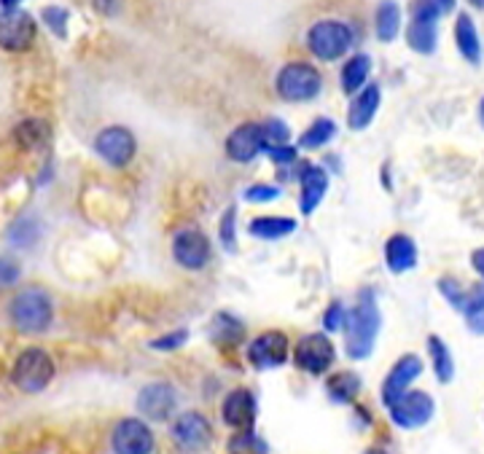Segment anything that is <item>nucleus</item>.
I'll return each instance as SVG.
<instances>
[{
    "label": "nucleus",
    "mask_w": 484,
    "mask_h": 454,
    "mask_svg": "<svg viewBox=\"0 0 484 454\" xmlns=\"http://www.w3.org/2000/svg\"><path fill=\"white\" fill-rule=\"evenodd\" d=\"M382 328V312L377 307V296L371 288H363L356 298V307L348 312L345 323V352L353 360H366L377 344Z\"/></svg>",
    "instance_id": "f257e3e1"
},
{
    "label": "nucleus",
    "mask_w": 484,
    "mask_h": 454,
    "mask_svg": "<svg viewBox=\"0 0 484 454\" xmlns=\"http://www.w3.org/2000/svg\"><path fill=\"white\" fill-rule=\"evenodd\" d=\"M8 318L11 323L25 331V334H44L49 331L52 320H55V307H52V296L33 285V288H25L19 290L11 304H8Z\"/></svg>",
    "instance_id": "f03ea898"
},
{
    "label": "nucleus",
    "mask_w": 484,
    "mask_h": 454,
    "mask_svg": "<svg viewBox=\"0 0 484 454\" xmlns=\"http://www.w3.org/2000/svg\"><path fill=\"white\" fill-rule=\"evenodd\" d=\"M55 360L46 349L41 347H27L19 352V358L14 360V368H11V382L16 390L33 396V393H41L49 388V382L55 379Z\"/></svg>",
    "instance_id": "7ed1b4c3"
},
{
    "label": "nucleus",
    "mask_w": 484,
    "mask_h": 454,
    "mask_svg": "<svg viewBox=\"0 0 484 454\" xmlns=\"http://www.w3.org/2000/svg\"><path fill=\"white\" fill-rule=\"evenodd\" d=\"M275 89L288 103H309L323 89V76L309 62H288L280 67Z\"/></svg>",
    "instance_id": "20e7f679"
},
{
    "label": "nucleus",
    "mask_w": 484,
    "mask_h": 454,
    "mask_svg": "<svg viewBox=\"0 0 484 454\" xmlns=\"http://www.w3.org/2000/svg\"><path fill=\"white\" fill-rule=\"evenodd\" d=\"M353 30L350 25L339 22V19H323L315 22L307 33V46L309 52L323 62H334V59L345 57L353 46Z\"/></svg>",
    "instance_id": "39448f33"
},
{
    "label": "nucleus",
    "mask_w": 484,
    "mask_h": 454,
    "mask_svg": "<svg viewBox=\"0 0 484 454\" xmlns=\"http://www.w3.org/2000/svg\"><path fill=\"white\" fill-rule=\"evenodd\" d=\"M337 360V349L326 334H307L294 347V363L309 377H323Z\"/></svg>",
    "instance_id": "423d86ee"
},
{
    "label": "nucleus",
    "mask_w": 484,
    "mask_h": 454,
    "mask_svg": "<svg viewBox=\"0 0 484 454\" xmlns=\"http://www.w3.org/2000/svg\"><path fill=\"white\" fill-rule=\"evenodd\" d=\"M111 449L114 454H154V430L140 417H124L111 433Z\"/></svg>",
    "instance_id": "0eeeda50"
},
{
    "label": "nucleus",
    "mask_w": 484,
    "mask_h": 454,
    "mask_svg": "<svg viewBox=\"0 0 484 454\" xmlns=\"http://www.w3.org/2000/svg\"><path fill=\"white\" fill-rule=\"evenodd\" d=\"M388 411H390V419H393L396 428L418 430V428H423L433 419L436 403H433L430 393H425V390H409V393L398 398Z\"/></svg>",
    "instance_id": "6e6552de"
},
{
    "label": "nucleus",
    "mask_w": 484,
    "mask_h": 454,
    "mask_svg": "<svg viewBox=\"0 0 484 454\" xmlns=\"http://www.w3.org/2000/svg\"><path fill=\"white\" fill-rule=\"evenodd\" d=\"M213 256L210 239L199 227H186L173 237V258L183 269H205Z\"/></svg>",
    "instance_id": "1a4fd4ad"
},
{
    "label": "nucleus",
    "mask_w": 484,
    "mask_h": 454,
    "mask_svg": "<svg viewBox=\"0 0 484 454\" xmlns=\"http://www.w3.org/2000/svg\"><path fill=\"white\" fill-rule=\"evenodd\" d=\"M95 151L111 167H126L135 159L137 140H135V135L126 126H106L95 137Z\"/></svg>",
    "instance_id": "9d476101"
},
{
    "label": "nucleus",
    "mask_w": 484,
    "mask_h": 454,
    "mask_svg": "<svg viewBox=\"0 0 484 454\" xmlns=\"http://www.w3.org/2000/svg\"><path fill=\"white\" fill-rule=\"evenodd\" d=\"M291 344L283 331H264L247 347V363L258 371H269V368H280L288 360Z\"/></svg>",
    "instance_id": "9b49d317"
},
{
    "label": "nucleus",
    "mask_w": 484,
    "mask_h": 454,
    "mask_svg": "<svg viewBox=\"0 0 484 454\" xmlns=\"http://www.w3.org/2000/svg\"><path fill=\"white\" fill-rule=\"evenodd\" d=\"M38 25L27 11H3L0 14V49L27 52L35 41Z\"/></svg>",
    "instance_id": "f8f14e48"
},
{
    "label": "nucleus",
    "mask_w": 484,
    "mask_h": 454,
    "mask_svg": "<svg viewBox=\"0 0 484 454\" xmlns=\"http://www.w3.org/2000/svg\"><path fill=\"white\" fill-rule=\"evenodd\" d=\"M178 409V390L170 382H151L137 393V411L151 422H167Z\"/></svg>",
    "instance_id": "ddd939ff"
},
{
    "label": "nucleus",
    "mask_w": 484,
    "mask_h": 454,
    "mask_svg": "<svg viewBox=\"0 0 484 454\" xmlns=\"http://www.w3.org/2000/svg\"><path fill=\"white\" fill-rule=\"evenodd\" d=\"M173 441L183 452H202L213 441L210 419L202 411H183L173 422Z\"/></svg>",
    "instance_id": "4468645a"
},
{
    "label": "nucleus",
    "mask_w": 484,
    "mask_h": 454,
    "mask_svg": "<svg viewBox=\"0 0 484 454\" xmlns=\"http://www.w3.org/2000/svg\"><path fill=\"white\" fill-rule=\"evenodd\" d=\"M420 374H423V360H420L415 352L401 355V358L396 360V366L388 371L385 382H382V390H379V393H382V403L390 409L404 393H409L412 382H415Z\"/></svg>",
    "instance_id": "2eb2a0df"
},
{
    "label": "nucleus",
    "mask_w": 484,
    "mask_h": 454,
    "mask_svg": "<svg viewBox=\"0 0 484 454\" xmlns=\"http://www.w3.org/2000/svg\"><path fill=\"white\" fill-rule=\"evenodd\" d=\"M256 414H258V406H256V396L247 390V388H235L229 390L224 403H221V419L227 428H232L235 433L242 430H253L256 425Z\"/></svg>",
    "instance_id": "dca6fc26"
},
{
    "label": "nucleus",
    "mask_w": 484,
    "mask_h": 454,
    "mask_svg": "<svg viewBox=\"0 0 484 454\" xmlns=\"http://www.w3.org/2000/svg\"><path fill=\"white\" fill-rule=\"evenodd\" d=\"M261 151H267V140H264V126L245 121L240 124L229 137H227V156L237 165L253 162Z\"/></svg>",
    "instance_id": "f3484780"
},
{
    "label": "nucleus",
    "mask_w": 484,
    "mask_h": 454,
    "mask_svg": "<svg viewBox=\"0 0 484 454\" xmlns=\"http://www.w3.org/2000/svg\"><path fill=\"white\" fill-rule=\"evenodd\" d=\"M407 44L418 55H425V57L433 55L436 44H439V19L412 11V19L407 25Z\"/></svg>",
    "instance_id": "a211bd4d"
},
{
    "label": "nucleus",
    "mask_w": 484,
    "mask_h": 454,
    "mask_svg": "<svg viewBox=\"0 0 484 454\" xmlns=\"http://www.w3.org/2000/svg\"><path fill=\"white\" fill-rule=\"evenodd\" d=\"M385 264L393 275L412 272L418 267V245L409 234H393L385 242Z\"/></svg>",
    "instance_id": "6ab92c4d"
},
{
    "label": "nucleus",
    "mask_w": 484,
    "mask_h": 454,
    "mask_svg": "<svg viewBox=\"0 0 484 454\" xmlns=\"http://www.w3.org/2000/svg\"><path fill=\"white\" fill-rule=\"evenodd\" d=\"M299 186H302L299 207H302L304 216H312L318 210V205L323 202L326 191H328V175H326L323 167H318V165H302Z\"/></svg>",
    "instance_id": "aec40b11"
},
{
    "label": "nucleus",
    "mask_w": 484,
    "mask_h": 454,
    "mask_svg": "<svg viewBox=\"0 0 484 454\" xmlns=\"http://www.w3.org/2000/svg\"><path fill=\"white\" fill-rule=\"evenodd\" d=\"M379 100H382V92H379L377 84L363 86L361 92L356 95V100L350 103V111H348V124H350V129H356V132L366 129V126L374 121L377 111H379Z\"/></svg>",
    "instance_id": "412c9836"
},
{
    "label": "nucleus",
    "mask_w": 484,
    "mask_h": 454,
    "mask_svg": "<svg viewBox=\"0 0 484 454\" xmlns=\"http://www.w3.org/2000/svg\"><path fill=\"white\" fill-rule=\"evenodd\" d=\"M455 44H458V52L460 57L471 65H479L482 62V41H479V30L474 25V19L463 11L458 14L455 19Z\"/></svg>",
    "instance_id": "4be33fe9"
},
{
    "label": "nucleus",
    "mask_w": 484,
    "mask_h": 454,
    "mask_svg": "<svg viewBox=\"0 0 484 454\" xmlns=\"http://www.w3.org/2000/svg\"><path fill=\"white\" fill-rule=\"evenodd\" d=\"M250 237L256 239H264V242H275V239H283L288 234L297 231V221L294 218H286V216H258L247 224Z\"/></svg>",
    "instance_id": "5701e85b"
},
{
    "label": "nucleus",
    "mask_w": 484,
    "mask_h": 454,
    "mask_svg": "<svg viewBox=\"0 0 484 454\" xmlns=\"http://www.w3.org/2000/svg\"><path fill=\"white\" fill-rule=\"evenodd\" d=\"M401 33V5L396 0H382L377 5V38L393 44Z\"/></svg>",
    "instance_id": "b1692460"
},
{
    "label": "nucleus",
    "mask_w": 484,
    "mask_h": 454,
    "mask_svg": "<svg viewBox=\"0 0 484 454\" xmlns=\"http://www.w3.org/2000/svg\"><path fill=\"white\" fill-rule=\"evenodd\" d=\"M361 388V377L353 374V371H339V374L328 377V382H326V393H328V398H331L334 403H342V406L356 403Z\"/></svg>",
    "instance_id": "393cba45"
},
{
    "label": "nucleus",
    "mask_w": 484,
    "mask_h": 454,
    "mask_svg": "<svg viewBox=\"0 0 484 454\" xmlns=\"http://www.w3.org/2000/svg\"><path fill=\"white\" fill-rule=\"evenodd\" d=\"M428 355H430L436 379H439L441 385H449V382L455 379V360H452V352H449L447 341H441V337L430 334V337H428Z\"/></svg>",
    "instance_id": "a878e982"
},
{
    "label": "nucleus",
    "mask_w": 484,
    "mask_h": 454,
    "mask_svg": "<svg viewBox=\"0 0 484 454\" xmlns=\"http://www.w3.org/2000/svg\"><path fill=\"white\" fill-rule=\"evenodd\" d=\"M368 73H371V57L368 55L350 57L342 67V89L348 95H358L363 86H368Z\"/></svg>",
    "instance_id": "bb28decb"
},
{
    "label": "nucleus",
    "mask_w": 484,
    "mask_h": 454,
    "mask_svg": "<svg viewBox=\"0 0 484 454\" xmlns=\"http://www.w3.org/2000/svg\"><path fill=\"white\" fill-rule=\"evenodd\" d=\"M460 312H463V320H466L469 331L477 334V337H484V283L469 288Z\"/></svg>",
    "instance_id": "cd10ccee"
},
{
    "label": "nucleus",
    "mask_w": 484,
    "mask_h": 454,
    "mask_svg": "<svg viewBox=\"0 0 484 454\" xmlns=\"http://www.w3.org/2000/svg\"><path fill=\"white\" fill-rule=\"evenodd\" d=\"M14 137L22 148H44L52 137V129L44 118H27L14 129Z\"/></svg>",
    "instance_id": "c85d7f7f"
},
{
    "label": "nucleus",
    "mask_w": 484,
    "mask_h": 454,
    "mask_svg": "<svg viewBox=\"0 0 484 454\" xmlns=\"http://www.w3.org/2000/svg\"><path fill=\"white\" fill-rule=\"evenodd\" d=\"M207 334L213 337L216 344H224V347H235V344H240L242 337H245V326H242L237 318H232V315H216L213 318V323H210V328H207Z\"/></svg>",
    "instance_id": "c756f323"
},
{
    "label": "nucleus",
    "mask_w": 484,
    "mask_h": 454,
    "mask_svg": "<svg viewBox=\"0 0 484 454\" xmlns=\"http://www.w3.org/2000/svg\"><path fill=\"white\" fill-rule=\"evenodd\" d=\"M334 135H337V124L331 118H318L307 126V132H302L299 146L307 151H315V148H323Z\"/></svg>",
    "instance_id": "7c9ffc66"
},
{
    "label": "nucleus",
    "mask_w": 484,
    "mask_h": 454,
    "mask_svg": "<svg viewBox=\"0 0 484 454\" xmlns=\"http://www.w3.org/2000/svg\"><path fill=\"white\" fill-rule=\"evenodd\" d=\"M38 237H41V227H38V221L35 218H30V216H22V218H16L11 228H8V242L14 245V247H33L35 242H38Z\"/></svg>",
    "instance_id": "2f4dec72"
},
{
    "label": "nucleus",
    "mask_w": 484,
    "mask_h": 454,
    "mask_svg": "<svg viewBox=\"0 0 484 454\" xmlns=\"http://www.w3.org/2000/svg\"><path fill=\"white\" fill-rule=\"evenodd\" d=\"M227 454H269V447L256 430H242L229 439Z\"/></svg>",
    "instance_id": "473e14b6"
},
{
    "label": "nucleus",
    "mask_w": 484,
    "mask_h": 454,
    "mask_svg": "<svg viewBox=\"0 0 484 454\" xmlns=\"http://www.w3.org/2000/svg\"><path fill=\"white\" fill-rule=\"evenodd\" d=\"M261 126H264L267 151H269V148H277V146H288L291 129L286 126V121H280V118H269V121H264Z\"/></svg>",
    "instance_id": "72a5a7b5"
},
{
    "label": "nucleus",
    "mask_w": 484,
    "mask_h": 454,
    "mask_svg": "<svg viewBox=\"0 0 484 454\" xmlns=\"http://www.w3.org/2000/svg\"><path fill=\"white\" fill-rule=\"evenodd\" d=\"M439 290H441V296L455 307V309H463V301H466V293H469V288L460 283V280H455V277H441L439 280Z\"/></svg>",
    "instance_id": "f704fd0d"
},
{
    "label": "nucleus",
    "mask_w": 484,
    "mask_h": 454,
    "mask_svg": "<svg viewBox=\"0 0 484 454\" xmlns=\"http://www.w3.org/2000/svg\"><path fill=\"white\" fill-rule=\"evenodd\" d=\"M67 8H60V5H46L44 11H41V19H44V25H49V30L55 33V35H60L65 38L67 35Z\"/></svg>",
    "instance_id": "c9c22d12"
},
{
    "label": "nucleus",
    "mask_w": 484,
    "mask_h": 454,
    "mask_svg": "<svg viewBox=\"0 0 484 454\" xmlns=\"http://www.w3.org/2000/svg\"><path fill=\"white\" fill-rule=\"evenodd\" d=\"M283 191L277 186H269V183H256L245 191V202H253V205H264V202H272L277 199Z\"/></svg>",
    "instance_id": "e433bc0d"
},
{
    "label": "nucleus",
    "mask_w": 484,
    "mask_h": 454,
    "mask_svg": "<svg viewBox=\"0 0 484 454\" xmlns=\"http://www.w3.org/2000/svg\"><path fill=\"white\" fill-rule=\"evenodd\" d=\"M235 224H237V210L229 207L221 218V245L232 253L237 247V234H235Z\"/></svg>",
    "instance_id": "4c0bfd02"
},
{
    "label": "nucleus",
    "mask_w": 484,
    "mask_h": 454,
    "mask_svg": "<svg viewBox=\"0 0 484 454\" xmlns=\"http://www.w3.org/2000/svg\"><path fill=\"white\" fill-rule=\"evenodd\" d=\"M345 323H348V309H345V304H342V301H331L328 309H326V315H323L326 331H339V328H345Z\"/></svg>",
    "instance_id": "58836bf2"
},
{
    "label": "nucleus",
    "mask_w": 484,
    "mask_h": 454,
    "mask_svg": "<svg viewBox=\"0 0 484 454\" xmlns=\"http://www.w3.org/2000/svg\"><path fill=\"white\" fill-rule=\"evenodd\" d=\"M22 277V267L14 256H0V288H8Z\"/></svg>",
    "instance_id": "ea45409f"
},
{
    "label": "nucleus",
    "mask_w": 484,
    "mask_h": 454,
    "mask_svg": "<svg viewBox=\"0 0 484 454\" xmlns=\"http://www.w3.org/2000/svg\"><path fill=\"white\" fill-rule=\"evenodd\" d=\"M188 339V331H173V334H165V337H159V339L151 341V347L154 349H159V352H170V349H178L183 347Z\"/></svg>",
    "instance_id": "a19ab883"
},
{
    "label": "nucleus",
    "mask_w": 484,
    "mask_h": 454,
    "mask_svg": "<svg viewBox=\"0 0 484 454\" xmlns=\"http://www.w3.org/2000/svg\"><path fill=\"white\" fill-rule=\"evenodd\" d=\"M297 156H299L297 146H277V148H269V159H272L275 165H294Z\"/></svg>",
    "instance_id": "79ce46f5"
},
{
    "label": "nucleus",
    "mask_w": 484,
    "mask_h": 454,
    "mask_svg": "<svg viewBox=\"0 0 484 454\" xmlns=\"http://www.w3.org/2000/svg\"><path fill=\"white\" fill-rule=\"evenodd\" d=\"M471 267H474V272L482 277L484 283V247H477V250L471 253Z\"/></svg>",
    "instance_id": "37998d69"
},
{
    "label": "nucleus",
    "mask_w": 484,
    "mask_h": 454,
    "mask_svg": "<svg viewBox=\"0 0 484 454\" xmlns=\"http://www.w3.org/2000/svg\"><path fill=\"white\" fill-rule=\"evenodd\" d=\"M22 0H0V5H3V11H16V5H19Z\"/></svg>",
    "instance_id": "c03bdc74"
},
{
    "label": "nucleus",
    "mask_w": 484,
    "mask_h": 454,
    "mask_svg": "<svg viewBox=\"0 0 484 454\" xmlns=\"http://www.w3.org/2000/svg\"><path fill=\"white\" fill-rule=\"evenodd\" d=\"M469 3H471L474 8H479V11H484V0H469Z\"/></svg>",
    "instance_id": "a18cd8bd"
},
{
    "label": "nucleus",
    "mask_w": 484,
    "mask_h": 454,
    "mask_svg": "<svg viewBox=\"0 0 484 454\" xmlns=\"http://www.w3.org/2000/svg\"><path fill=\"white\" fill-rule=\"evenodd\" d=\"M363 454H388V452H382V449H377V447H371V449H366Z\"/></svg>",
    "instance_id": "49530a36"
},
{
    "label": "nucleus",
    "mask_w": 484,
    "mask_h": 454,
    "mask_svg": "<svg viewBox=\"0 0 484 454\" xmlns=\"http://www.w3.org/2000/svg\"><path fill=\"white\" fill-rule=\"evenodd\" d=\"M479 118H482V124H484V97H482V103H479Z\"/></svg>",
    "instance_id": "de8ad7c7"
}]
</instances>
